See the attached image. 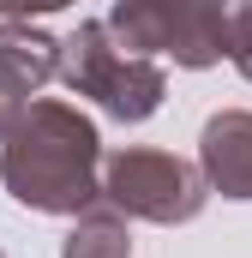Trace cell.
<instances>
[{
	"mask_svg": "<svg viewBox=\"0 0 252 258\" xmlns=\"http://www.w3.org/2000/svg\"><path fill=\"white\" fill-rule=\"evenodd\" d=\"M102 132L60 96H30L0 138V186L36 216H78L102 198Z\"/></svg>",
	"mask_w": 252,
	"mask_h": 258,
	"instance_id": "1",
	"label": "cell"
},
{
	"mask_svg": "<svg viewBox=\"0 0 252 258\" xmlns=\"http://www.w3.org/2000/svg\"><path fill=\"white\" fill-rule=\"evenodd\" d=\"M54 78H60L72 96H90V102H96L108 120H120V126H144V120L162 108V96H168L162 60L126 54L120 42L108 36L102 18H84L72 36H60V66H54Z\"/></svg>",
	"mask_w": 252,
	"mask_h": 258,
	"instance_id": "2",
	"label": "cell"
},
{
	"mask_svg": "<svg viewBox=\"0 0 252 258\" xmlns=\"http://www.w3.org/2000/svg\"><path fill=\"white\" fill-rule=\"evenodd\" d=\"M96 180H102V204H114L120 216H138V222H156V228H180L210 204L198 162L174 150H150V144L108 150Z\"/></svg>",
	"mask_w": 252,
	"mask_h": 258,
	"instance_id": "3",
	"label": "cell"
},
{
	"mask_svg": "<svg viewBox=\"0 0 252 258\" xmlns=\"http://www.w3.org/2000/svg\"><path fill=\"white\" fill-rule=\"evenodd\" d=\"M222 6L228 0H114L102 24L126 54L204 72L222 60Z\"/></svg>",
	"mask_w": 252,
	"mask_h": 258,
	"instance_id": "4",
	"label": "cell"
},
{
	"mask_svg": "<svg viewBox=\"0 0 252 258\" xmlns=\"http://www.w3.org/2000/svg\"><path fill=\"white\" fill-rule=\"evenodd\" d=\"M204 186L234 204H252V108H216L198 132Z\"/></svg>",
	"mask_w": 252,
	"mask_h": 258,
	"instance_id": "5",
	"label": "cell"
},
{
	"mask_svg": "<svg viewBox=\"0 0 252 258\" xmlns=\"http://www.w3.org/2000/svg\"><path fill=\"white\" fill-rule=\"evenodd\" d=\"M60 66V36H48L30 18H0V96L30 102Z\"/></svg>",
	"mask_w": 252,
	"mask_h": 258,
	"instance_id": "6",
	"label": "cell"
},
{
	"mask_svg": "<svg viewBox=\"0 0 252 258\" xmlns=\"http://www.w3.org/2000/svg\"><path fill=\"white\" fill-rule=\"evenodd\" d=\"M60 258H132V228L114 204H84L60 240Z\"/></svg>",
	"mask_w": 252,
	"mask_h": 258,
	"instance_id": "7",
	"label": "cell"
},
{
	"mask_svg": "<svg viewBox=\"0 0 252 258\" xmlns=\"http://www.w3.org/2000/svg\"><path fill=\"white\" fill-rule=\"evenodd\" d=\"M222 60L252 84V0H228L222 6Z\"/></svg>",
	"mask_w": 252,
	"mask_h": 258,
	"instance_id": "8",
	"label": "cell"
},
{
	"mask_svg": "<svg viewBox=\"0 0 252 258\" xmlns=\"http://www.w3.org/2000/svg\"><path fill=\"white\" fill-rule=\"evenodd\" d=\"M66 6H78V0H0V18H48Z\"/></svg>",
	"mask_w": 252,
	"mask_h": 258,
	"instance_id": "9",
	"label": "cell"
},
{
	"mask_svg": "<svg viewBox=\"0 0 252 258\" xmlns=\"http://www.w3.org/2000/svg\"><path fill=\"white\" fill-rule=\"evenodd\" d=\"M18 108H24V102H6V96H0V138L12 132V120H18Z\"/></svg>",
	"mask_w": 252,
	"mask_h": 258,
	"instance_id": "10",
	"label": "cell"
},
{
	"mask_svg": "<svg viewBox=\"0 0 252 258\" xmlns=\"http://www.w3.org/2000/svg\"><path fill=\"white\" fill-rule=\"evenodd\" d=\"M0 258H6V252H0Z\"/></svg>",
	"mask_w": 252,
	"mask_h": 258,
	"instance_id": "11",
	"label": "cell"
}]
</instances>
